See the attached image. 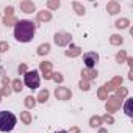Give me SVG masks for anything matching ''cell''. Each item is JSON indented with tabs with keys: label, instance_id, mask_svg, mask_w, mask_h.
<instances>
[{
	"label": "cell",
	"instance_id": "obj_1",
	"mask_svg": "<svg viewBox=\"0 0 133 133\" xmlns=\"http://www.w3.org/2000/svg\"><path fill=\"white\" fill-rule=\"evenodd\" d=\"M36 35V24L31 21H19L14 25V38L19 42H30Z\"/></svg>",
	"mask_w": 133,
	"mask_h": 133
},
{
	"label": "cell",
	"instance_id": "obj_2",
	"mask_svg": "<svg viewBox=\"0 0 133 133\" xmlns=\"http://www.w3.org/2000/svg\"><path fill=\"white\" fill-rule=\"evenodd\" d=\"M17 124V117L11 111H0V131H11Z\"/></svg>",
	"mask_w": 133,
	"mask_h": 133
},
{
	"label": "cell",
	"instance_id": "obj_3",
	"mask_svg": "<svg viewBox=\"0 0 133 133\" xmlns=\"http://www.w3.org/2000/svg\"><path fill=\"white\" fill-rule=\"evenodd\" d=\"M24 83H25V86L30 88V89H38V88H39V83H41L39 72H38V71H28V72L24 75Z\"/></svg>",
	"mask_w": 133,
	"mask_h": 133
},
{
	"label": "cell",
	"instance_id": "obj_4",
	"mask_svg": "<svg viewBox=\"0 0 133 133\" xmlns=\"http://www.w3.org/2000/svg\"><path fill=\"white\" fill-rule=\"evenodd\" d=\"M83 63H85V66H86L88 69H92L94 66L99 63V53H96V52H86L83 55Z\"/></svg>",
	"mask_w": 133,
	"mask_h": 133
},
{
	"label": "cell",
	"instance_id": "obj_5",
	"mask_svg": "<svg viewBox=\"0 0 133 133\" xmlns=\"http://www.w3.org/2000/svg\"><path fill=\"white\" fill-rule=\"evenodd\" d=\"M130 103H131V100H127V105H125V110H127L128 116H131V113H130Z\"/></svg>",
	"mask_w": 133,
	"mask_h": 133
},
{
	"label": "cell",
	"instance_id": "obj_6",
	"mask_svg": "<svg viewBox=\"0 0 133 133\" xmlns=\"http://www.w3.org/2000/svg\"><path fill=\"white\" fill-rule=\"evenodd\" d=\"M58 133H66V131H58Z\"/></svg>",
	"mask_w": 133,
	"mask_h": 133
}]
</instances>
